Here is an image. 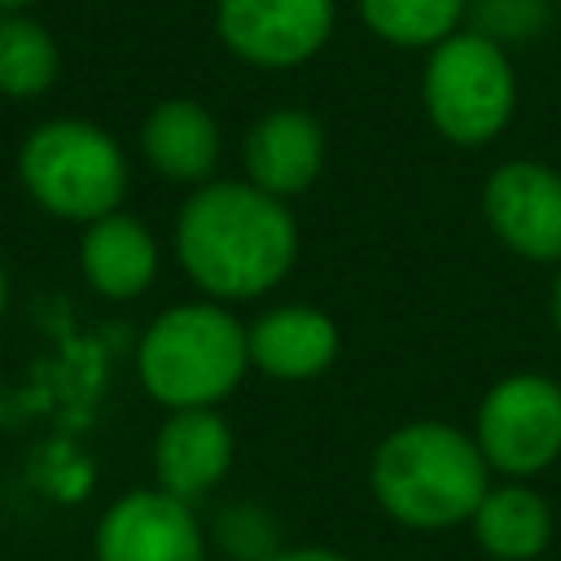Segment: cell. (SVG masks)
<instances>
[{
	"mask_svg": "<svg viewBox=\"0 0 561 561\" xmlns=\"http://www.w3.org/2000/svg\"><path fill=\"white\" fill-rule=\"evenodd\" d=\"M206 530L193 500L162 486H136L118 495L92 535L96 561H206Z\"/></svg>",
	"mask_w": 561,
	"mask_h": 561,
	"instance_id": "9",
	"label": "cell"
},
{
	"mask_svg": "<svg viewBox=\"0 0 561 561\" xmlns=\"http://www.w3.org/2000/svg\"><path fill=\"white\" fill-rule=\"evenodd\" d=\"M552 324L561 333V263H557V280H552Z\"/></svg>",
	"mask_w": 561,
	"mask_h": 561,
	"instance_id": "21",
	"label": "cell"
},
{
	"mask_svg": "<svg viewBox=\"0 0 561 561\" xmlns=\"http://www.w3.org/2000/svg\"><path fill=\"white\" fill-rule=\"evenodd\" d=\"M219 118L193 96H167L140 123V158L171 184H206L219 167Z\"/></svg>",
	"mask_w": 561,
	"mask_h": 561,
	"instance_id": "14",
	"label": "cell"
},
{
	"mask_svg": "<svg viewBox=\"0 0 561 561\" xmlns=\"http://www.w3.org/2000/svg\"><path fill=\"white\" fill-rule=\"evenodd\" d=\"M469 530L495 561H535L552 543V508L530 482L504 478L486 486L469 517Z\"/></svg>",
	"mask_w": 561,
	"mask_h": 561,
	"instance_id": "15",
	"label": "cell"
},
{
	"mask_svg": "<svg viewBox=\"0 0 561 561\" xmlns=\"http://www.w3.org/2000/svg\"><path fill=\"white\" fill-rule=\"evenodd\" d=\"M250 373V337L228 302L193 298L158 311L136 342V377L153 403L219 408Z\"/></svg>",
	"mask_w": 561,
	"mask_h": 561,
	"instance_id": "3",
	"label": "cell"
},
{
	"mask_svg": "<svg viewBox=\"0 0 561 561\" xmlns=\"http://www.w3.org/2000/svg\"><path fill=\"white\" fill-rule=\"evenodd\" d=\"M232 451V425L219 416V408H175L153 438L158 486L180 500H202L228 478Z\"/></svg>",
	"mask_w": 561,
	"mask_h": 561,
	"instance_id": "11",
	"label": "cell"
},
{
	"mask_svg": "<svg viewBox=\"0 0 561 561\" xmlns=\"http://www.w3.org/2000/svg\"><path fill=\"white\" fill-rule=\"evenodd\" d=\"M4 307H9V267L0 259V320H4Z\"/></svg>",
	"mask_w": 561,
	"mask_h": 561,
	"instance_id": "22",
	"label": "cell"
},
{
	"mask_svg": "<svg viewBox=\"0 0 561 561\" xmlns=\"http://www.w3.org/2000/svg\"><path fill=\"white\" fill-rule=\"evenodd\" d=\"M421 105L430 127L460 145H491L517 114V70L504 44L460 26L425 53L421 66Z\"/></svg>",
	"mask_w": 561,
	"mask_h": 561,
	"instance_id": "5",
	"label": "cell"
},
{
	"mask_svg": "<svg viewBox=\"0 0 561 561\" xmlns=\"http://www.w3.org/2000/svg\"><path fill=\"white\" fill-rule=\"evenodd\" d=\"M355 9L377 39L421 53L460 31L469 18V0H355Z\"/></svg>",
	"mask_w": 561,
	"mask_h": 561,
	"instance_id": "17",
	"label": "cell"
},
{
	"mask_svg": "<svg viewBox=\"0 0 561 561\" xmlns=\"http://www.w3.org/2000/svg\"><path fill=\"white\" fill-rule=\"evenodd\" d=\"M473 438L491 473L530 482L561 456V381L543 373L500 377L478 403Z\"/></svg>",
	"mask_w": 561,
	"mask_h": 561,
	"instance_id": "6",
	"label": "cell"
},
{
	"mask_svg": "<svg viewBox=\"0 0 561 561\" xmlns=\"http://www.w3.org/2000/svg\"><path fill=\"white\" fill-rule=\"evenodd\" d=\"M491 237L526 263H561V171L539 158H508L482 184Z\"/></svg>",
	"mask_w": 561,
	"mask_h": 561,
	"instance_id": "8",
	"label": "cell"
},
{
	"mask_svg": "<svg viewBox=\"0 0 561 561\" xmlns=\"http://www.w3.org/2000/svg\"><path fill=\"white\" fill-rule=\"evenodd\" d=\"M215 543L232 561H267L280 548V530L259 504H232L215 517Z\"/></svg>",
	"mask_w": 561,
	"mask_h": 561,
	"instance_id": "18",
	"label": "cell"
},
{
	"mask_svg": "<svg viewBox=\"0 0 561 561\" xmlns=\"http://www.w3.org/2000/svg\"><path fill=\"white\" fill-rule=\"evenodd\" d=\"M61 75V48L53 31L26 9L0 13V96L9 101H39Z\"/></svg>",
	"mask_w": 561,
	"mask_h": 561,
	"instance_id": "16",
	"label": "cell"
},
{
	"mask_svg": "<svg viewBox=\"0 0 561 561\" xmlns=\"http://www.w3.org/2000/svg\"><path fill=\"white\" fill-rule=\"evenodd\" d=\"M35 0H0V13H18V9H31Z\"/></svg>",
	"mask_w": 561,
	"mask_h": 561,
	"instance_id": "23",
	"label": "cell"
},
{
	"mask_svg": "<svg viewBox=\"0 0 561 561\" xmlns=\"http://www.w3.org/2000/svg\"><path fill=\"white\" fill-rule=\"evenodd\" d=\"M158 237L149 232L145 219L127 215L123 206L83 224L79 237V272L88 289H96L110 302H131L158 280Z\"/></svg>",
	"mask_w": 561,
	"mask_h": 561,
	"instance_id": "13",
	"label": "cell"
},
{
	"mask_svg": "<svg viewBox=\"0 0 561 561\" xmlns=\"http://www.w3.org/2000/svg\"><path fill=\"white\" fill-rule=\"evenodd\" d=\"M245 337H250V368H259L272 381H316L333 368L342 351V333L333 316L311 302L267 307L254 324H245Z\"/></svg>",
	"mask_w": 561,
	"mask_h": 561,
	"instance_id": "12",
	"label": "cell"
},
{
	"mask_svg": "<svg viewBox=\"0 0 561 561\" xmlns=\"http://www.w3.org/2000/svg\"><path fill=\"white\" fill-rule=\"evenodd\" d=\"M267 561H351L333 548H320V543H298V548H276Z\"/></svg>",
	"mask_w": 561,
	"mask_h": 561,
	"instance_id": "20",
	"label": "cell"
},
{
	"mask_svg": "<svg viewBox=\"0 0 561 561\" xmlns=\"http://www.w3.org/2000/svg\"><path fill=\"white\" fill-rule=\"evenodd\" d=\"M18 180L26 197L66 224H92L123 206L131 162L114 131L92 118H48L18 145Z\"/></svg>",
	"mask_w": 561,
	"mask_h": 561,
	"instance_id": "4",
	"label": "cell"
},
{
	"mask_svg": "<svg viewBox=\"0 0 561 561\" xmlns=\"http://www.w3.org/2000/svg\"><path fill=\"white\" fill-rule=\"evenodd\" d=\"M333 0H215L219 44L254 70L307 66L333 39Z\"/></svg>",
	"mask_w": 561,
	"mask_h": 561,
	"instance_id": "7",
	"label": "cell"
},
{
	"mask_svg": "<svg viewBox=\"0 0 561 561\" xmlns=\"http://www.w3.org/2000/svg\"><path fill=\"white\" fill-rule=\"evenodd\" d=\"M171 250L202 298L254 302L294 272L298 219L285 197L250 180H206L184 197Z\"/></svg>",
	"mask_w": 561,
	"mask_h": 561,
	"instance_id": "1",
	"label": "cell"
},
{
	"mask_svg": "<svg viewBox=\"0 0 561 561\" xmlns=\"http://www.w3.org/2000/svg\"><path fill=\"white\" fill-rule=\"evenodd\" d=\"M548 13H552L548 0H469V26L504 48L535 39L548 26Z\"/></svg>",
	"mask_w": 561,
	"mask_h": 561,
	"instance_id": "19",
	"label": "cell"
},
{
	"mask_svg": "<svg viewBox=\"0 0 561 561\" xmlns=\"http://www.w3.org/2000/svg\"><path fill=\"white\" fill-rule=\"evenodd\" d=\"M491 486L478 438L447 421H408L390 430L368 460L377 508L408 530L465 526Z\"/></svg>",
	"mask_w": 561,
	"mask_h": 561,
	"instance_id": "2",
	"label": "cell"
},
{
	"mask_svg": "<svg viewBox=\"0 0 561 561\" xmlns=\"http://www.w3.org/2000/svg\"><path fill=\"white\" fill-rule=\"evenodd\" d=\"M324 153H329V140H324L320 118L298 105H276L263 118H254L241 145L245 180L285 202L302 197L320 180Z\"/></svg>",
	"mask_w": 561,
	"mask_h": 561,
	"instance_id": "10",
	"label": "cell"
}]
</instances>
